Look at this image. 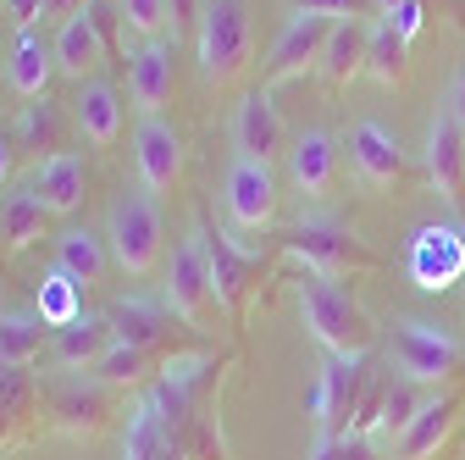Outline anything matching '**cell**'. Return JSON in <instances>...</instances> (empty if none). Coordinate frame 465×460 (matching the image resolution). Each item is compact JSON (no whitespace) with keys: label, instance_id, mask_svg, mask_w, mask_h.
<instances>
[{"label":"cell","instance_id":"cell-1","mask_svg":"<svg viewBox=\"0 0 465 460\" xmlns=\"http://www.w3.org/2000/svg\"><path fill=\"white\" fill-rule=\"evenodd\" d=\"M222 377L227 355H172L139 394L189 460H232L222 433Z\"/></svg>","mask_w":465,"mask_h":460},{"label":"cell","instance_id":"cell-2","mask_svg":"<svg viewBox=\"0 0 465 460\" xmlns=\"http://www.w3.org/2000/svg\"><path fill=\"white\" fill-rule=\"evenodd\" d=\"M300 316L327 355H371L377 344V322L338 277H322V272L300 277Z\"/></svg>","mask_w":465,"mask_h":460},{"label":"cell","instance_id":"cell-3","mask_svg":"<svg viewBox=\"0 0 465 460\" xmlns=\"http://www.w3.org/2000/svg\"><path fill=\"white\" fill-rule=\"evenodd\" d=\"M194 50H200L205 89L239 84L250 67V6L244 0H205L200 28H194Z\"/></svg>","mask_w":465,"mask_h":460},{"label":"cell","instance_id":"cell-4","mask_svg":"<svg viewBox=\"0 0 465 460\" xmlns=\"http://www.w3.org/2000/svg\"><path fill=\"white\" fill-rule=\"evenodd\" d=\"M105 250H111L116 272H128V277H150L161 266L166 227H161V211H155L150 195L123 189L105 205Z\"/></svg>","mask_w":465,"mask_h":460},{"label":"cell","instance_id":"cell-5","mask_svg":"<svg viewBox=\"0 0 465 460\" xmlns=\"http://www.w3.org/2000/svg\"><path fill=\"white\" fill-rule=\"evenodd\" d=\"M282 250L294 261H305V272H322V277H361V272L382 266V255L366 239H355L349 227H338V222H300V227H288Z\"/></svg>","mask_w":465,"mask_h":460},{"label":"cell","instance_id":"cell-6","mask_svg":"<svg viewBox=\"0 0 465 460\" xmlns=\"http://www.w3.org/2000/svg\"><path fill=\"white\" fill-rule=\"evenodd\" d=\"M366 383H371L366 355H327V366H322V377H316V394H311V416H316V433H322V438L355 433Z\"/></svg>","mask_w":465,"mask_h":460},{"label":"cell","instance_id":"cell-7","mask_svg":"<svg viewBox=\"0 0 465 460\" xmlns=\"http://www.w3.org/2000/svg\"><path fill=\"white\" fill-rule=\"evenodd\" d=\"M388 355H393V366H399V377H411V383H449L460 366H465V350L449 338V333H438V327H427V322H393L388 327Z\"/></svg>","mask_w":465,"mask_h":460},{"label":"cell","instance_id":"cell-8","mask_svg":"<svg viewBox=\"0 0 465 460\" xmlns=\"http://www.w3.org/2000/svg\"><path fill=\"white\" fill-rule=\"evenodd\" d=\"M116 416V388L100 377H62L45 388V427L73 433V438H94L105 433Z\"/></svg>","mask_w":465,"mask_h":460},{"label":"cell","instance_id":"cell-9","mask_svg":"<svg viewBox=\"0 0 465 460\" xmlns=\"http://www.w3.org/2000/svg\"><path fill=\"white\" fill-rule=\"evenodd\" d=\"M166 305L183 327H211L216 322V289H211V261H205V234H194L172 250V266H166Z\"/></svg>","mask_w":465,"mask_h":460},{"label":"cell","instance_id":"cell-10","mask_svg":"<svg viewBox=\"0 0 465 460\" xmlns=\"http://www.w3.org/2000/svg\"><path fill=\"white\" fill-rule=\"evenodd\" d=\"M105 50H111V17H105L100 0H89L78 17H67L62 28H55V67H62L67 78H78V84L100 78Z\"/></svg>","mask_w":465,"mask_h":460},{"label":"cell","instance_id":"cell-11","mask_svg":"<svg viewBox=\"0 0 465 460\" xmlns=\"http://www.w3.org/2000/svg\"><path fill=\"white\" fill-rule=\"evenodd\" d=\"M427 178L449 200V211L465 222V128L454 117V105H438V117L427 128Z\"/></svg>","mask_w":465,"mask_h":460},{"label":"cell","instance_id":"cell-12","mask_svg":"<svg viewBox=\"0 0 465 460\" xmlns=\"http://www.w3.org/2000/svg\"><path fill=\"white\" fill-rule=\"evenodd\" d=\"M411 277H416V289L427 295H443L449 283L465 277V234L460 227H443V222H427L416 227V239H411Z\"/></svg>","mask_w":465,"mask_h":460},{"label":"cell","instance_id":"cell-13","mask_svg":"<svg viewBox=\"0 0 465 460\" xmlns=\"http://www.w3.org/2000/svg\"><path fill=\"white\" fill-rule=\"evenodd\" d=\"M327 34H332V17L294 12V17H288V28L277 34V45H272L266 84H288V78L316 73V67H322V50H327Z\"/></svg>","mask_w":465,"mask_h":460},{"label":"cell","instance_id":"cell-14","mask_svg":"<svg viewBox=\"0 0 465 460\" xmlns=\"http://www.w3.org/2000/svg\"><path fill=\"white\" fill-rule=\"evenodd\" d=\"M200 234H205V261H211L216 305H222L232 322H244V300H250L255 277H261V255H255V250H232L227 234H211L205 222H200Z\"/></svg>","mask_w":465,"mask_h":460},{"label":"cell","instance_id":"cell-15","mask_svg":"<svg viewBox=\"0 0 465 460\" xmlns=\"http://www.w3.org/2000/svg\"><path fill=\"white\" fill-rule=\"evenodd\" d=\"M227 216L244 234H261V227L277 222V178L261 161H232L227 172Z\"/></svg>","mask_w":465,"mask_h":460},{"label":"cell","instance_id":"cell-16","mask_svg":"<svg viewBox=\"0 0 465 460\" xmlns=\"http://www.w3.org/2000/svg\"><path fill=\"white\" fill-rule=\"evenodd\" d=\"M232 145H239V161H261V166H272L282 155L288 128H282V117H277V105H272L266 89L239 100V111H232Z\"/></svg>","mask_w":465,"mask_h":460},{"label":"cell","instance_id":"cell-17","mask_svg":"<svg viewBox=\"0 0 465 460\" xmlns=\"http://www.w3.org/2000/svg\"><path fill=\"white\" fill-rule=\"evenodd\" d=\"M134 155H139V178L150 195H166L183 178V139L172 134L161 117H139L134 128Z\"/></svg>","mask_w":465,"mask_h":460},{"label":"cell","instance_id":"cell-18","mask_svg":"<svg viewBox=\"0 0 465 460\" xmlns=\"http://www.w3.org/2000/svg\"><path fill=\"white\" fill-rule=\"evenodd\" d=\"M55 73H62V67H55V39H45L34 23H23L17 39H12V55H6V84H12V95H23V100L50 95V78Z\"/></svg>","mask_w":465,"mask_h":460},{"label":"cell","instance_id":"cell-19","mask_svg":"<svg viewBox=\"0 0 465 460\" xmlns=\"http://www.w3.org/2000/svg\"><path fill=\"white\" fill-rule=\"evenodd\" d=\"M111 327L123 344H139V350H155V355H183L178 350V327H172V305H144V300H116L111 311Z\"/></svg>","mask_w":465,"mask_h":460},{"label":"cell","instance_id":"cell-20","mask_svg":"<svg viewBox=\"0 0 465 460\" xmlns=\"http://www.w3.org/2000/svg\"><path fill=\"white\" fill-rule=\"evenodd\" d=\"M28 189L45 200V211H50V216H73V211L84 205V189H89V166H84V155L62 150V155H50V161H39V166H34Z\"/></svg>","mask_w":465,"mask_h":460},{"label":"cell","instance_id":"cell-21","mask_svg":"<svg viewBox=\"0 0 465 460\" xmlns=\"http://www.w3.org/2000/svg\"><path fill=\"white\" fill-rule=\"evenodd\" d=\"M128 95L144 117H161V105L172 100V45L166 39H144L128 55Z\"/></svg>","mask_w":465,"mask_h":460},{"label":"cell","instance_id":"cell-22","mask_svg":"<svg viewBox=\"0 0 465 460\" xmlns=\"http://www.w3.org/2000/svg\"><path fill=\"white\" fill-rule=\"evenodd\" d=\"M45 411V388L28 377V366H0V449L28 438Z\"/></svg>","mask_w":465,"mask_h":460},{"label":"cell","instance_id":"cell-23","mask_svg":"<svg viewBox=\"0 0 465 460\" xmlns=\"http://www.w3.org/2000/svg\"><path fill=\"white\" fill-rule=\"evenodd\" d=\"M460 411H465V394H438V399H427L421 416L399 433V460H432V455L449 444Z\"/></svg>","mask_w":465,"mask_h":460},{"label":"cell","instance_id":"cell-24","mask_svg":"<svg viewBox=\"0 0 465 460\" xmlns=\"http://www.w3.org/2000/svg\"><path fill=\"white\" fill-rule=\"evenodd\" d=\"M116 344V327H111V316H78V322H67V327H50V361L55 366H67V372H89L105 350Z\"/></svg>","mask_w":465,"mask_h":460},{"label":"cell","instance_id":"cell-25","mask_svg":"<svg viewBox=\"0 0 465 460\" xmlns=\"http://www.w3.org/2000/svg\"><path fill=\"white\" fill-rule=\"evenodd\" d=\"M73 128L89 139V145H116V134H123V100H116V89L105 78H89L78 84L73 95Z\"/></svg>","mask_w":465,"mask_h":460},{"label":"cell","instance_id":"cell-26","mask_svg":"<svg viewBox=\"0 0 465 460\" xmlns=\"http://www.w3.org/2000/svg\"><path fill=\"white\" fill-rule=\"evenodd\" d=\"M349 161H355V172H361L371 189H388V184L404 178V155H399L393 134L377 128V123H361L355 134H349Z\"/></svg>","mask_w":465,"mask_h":460},{"label":"cell","instance_id":"cell-27","mask_svg":"<svg viewBox=\"0 0 465 460\" xmlns=\"http://www.w3.org/2000/svg\"><path fill=\"white\" fill-rule=\"evenodd\" d=\"M332 172H338V150H332V139L322 128H311V134H300L294 145H288V178H294V189L305 200L332 189Z\"/></svg>","mask_w":465,"mask_h":460},{"label":"cell","instance_id":"cell-28","mask_svg":"<svg viewBox=\"0 0 465 460\" xmlns=\"http://www.w3.org/2000/svg\"><path fill=\"white\" fill-rule=\"evenodd\" d=\"M17 145L23 150H34V161H50V155H62L67 150V111H62V100H50V95H39V100H28L23 111H17Z\"/></svg>","mask_w":465,"mask_h":460},{"label":"cell","instance_id":"cell-29","mask_svg":"<svg viewBox=\"0 0 465 460\" xmlns=\"http://www.w3.org/2000/svg\"><path fill=\"white\" fill-rule=\"evenodd\" d=\"M366 45H371V28H366V23H355V17L332 23L327 50H322V67H316V73H322L332 89H343L349 78H361V73H366Z\"/></svg>","mask_w":465,"mask_h":460},{"label":"cell","instance_id":"cell-30","mask_svg":"<svg viewBox=\"0 0 465 460\" xmlns=\"http://www.w3.org/2000/svg\"><path fill=\"white\" fill-rule=\"evenodd\" d=\"M123 460H189V455H183V444H178V438H172V433L161 427V416H155V411L144 405V399H139V405L128 411Z\"/></svg>","mask_w":465,"mask_h":460},{"label":"cell","instance_id":"cell-31","mask_svg":"<svg viewBox=\"0 0 465 460\" xmlns=\"http://www.w3.org/2000/svg\"><path fill=\"white\" fill-rule=\"evenodd\" d=\"M50 350L39 311H0V366H34Z\"/></svg>","mask_w":465,"mask_h":460},{"label":"cell","instance_id":"cell-32","mask_svg":"<svg viewBox=\"0 0 465 460\" xmlns=\"http://www.w3.org/2000/svg\"><path fill=\"white\" fill-rule=\"evenodd\" d=\"M366 78H377V84H404L411 78V39H404L388 17L382 23H371V45H366Z\"/></svg>","mask_w":465,"mask_h":460},{"label":"cell","instance_id":"cell-33","mask_svg":"<svg viewBox=\"0 0 465 460\" xmlns=\"http://www.w3.org/2000/svg\"><path fill=\"white\" fill-rule=\"evenodd\" d=\"M55 266L73 272L78 283H100L105 266H111V250H105V234H89V227H67L55 239Z\"/></svg>","mask_w":465,"mask_h":460},{"label":"cell","instance_id":"cell-34","mask_svg":"<svg viewBox=\"0 0 465 460\" xmlns=\"http://www.w3.org/2000/svg\"><path fill=\"white\" fill-rule=\"evenodd\" d=\"M45 222H50V211H45V200L34 189L6 195V200H0V245H6V250H28L45 234Z\"/></svg>","mask_w":465,"mask_h":460},{"label":"cell","instance_id":"cell-35","mask_svg":"<svg viewBox=\"0 0 465 460\" xmlns=\"http://www.w3.org/2000/svg\"><path fill=\"white\" fill-rule=\"evenodd\" d=\"M155 366H166V355L139 350V344H123V338H116L111 350L89 366V377H100V383H111V388H134V383H144Z\"/></svg>","mask_w":465,"mask_h":460},{"label":"cell","instance_id":"cell-36","mask_svg":"<svg viewBox=\"0 0 465 460\" xmlns=\"http://www.w3.org/2000/svg\"><path fill=\"white\" fill-rule=\"evenodd\" d=\"M78 289H84V283H78L73 272L50 266V272L39 277V289H34V311H39V322H45V327H67V322H78V316H84Z\"/></svg>","mask_w":465,"mask_h":460},{"label":"cell","instance_id":"cell-37","mask_svg":"<svg viewBox=\"0 0 465 460\" xmlns=\"http://www.w3.org/2000/svg\"><path fill=\"white\" fill-rule=\"evenodd\" d=\"M421 405H427V394H421V383H411V377H399V383H388V399H382V433H404L416 416H421Z\"/></svg>","mask_w":465,"mask_h":460},{"label":"cell","instance_id":"cell-38","mask_svg":"<svg viewBox=\"0 0 465 460\" xmlns=\"http://www.w3.org/2000/svg\"><path fill=\"white\" fill-rule=\"evenodd\" d=\"M116 23L134 39H161L172 28V12H166V0H116Z\"/></svg>","mask_w":465,"mask_h":460},{"label":"cell","instance_id":"cell-39","mask_svg":"<svg viewBox=\"0 0 465 460\" xmlns=\"http://www.w3.org/2000/svg\"><path fill=\"white\" fill-rule=\"evenodd\" d=\"M294 12H316V17H332V23H343V17L366 23V17L382 12V6H377V0H294Z\"/></svg>","mask_w":465,"mask_h":460},{"label":"cell","instance_id":"cell-40","mask_svg":"<svg viewBox=\"0 0 465 460\" xmlns=\"http://www.w3.org/2000/svg\"><path fill=\"white\" fill-rule=\"evenodd\" d=\"M311 460H377V449L366 433H343V438H322Z\"/></svg>","mask_w":465,"mask_h":460},{"label":"cell","instance_id":"cell-41","mask_svg":"<svg viewBox=\"0 0 465 460\" xmlns=\"http://www.w3.org/2000/svg\"><path fill=\"white\" fill-rule=\"evenodd\" d=\"M382 399H388V377H377L371 372V383H366V399H361V416H355V433H382Z\"/></svg>","mask_w":465,"mask_h":460},{"label":"cell","instance_id":"cell-42","mask_svg":"<svg viewBox=\"0 0 465 460\" xmlns=\"http://www.w3.org/2000/svg\"><path fill=\"white\" fill-rule=\"evenodd\" d=\"M388 23H393L404 39H416V34L427 28V6H421V0H404V6H393V12H388Z\"/></svg>","mask_w":465,"mask_h":460},{"label":"cell","instance_id":"cell-43","mask_svg":"<svg viewBox=\"0 0 465 460\" xmlns=\"http://www.w3.org/2000/svg\"><path fill=\"white\" fill-rule=\"evenodd\" d=\"M200 6H205V0H166V12H172V39H178V34H189V28H200Z\"/></svg>","mask_w":465,"mask_h":460},{"label":"cell","instance_id":"cell-44","mask_svg":"<svg viewBox=\"0 0 465 460\" xmlns=\"http://www.w3.org/2000/svg\"><path fill=\"white\" fill-rule=\"evenodd\" d=\"M89 6V0H39V23H55V28H62L67 17H78Z\"/></svg>","mask_w":465,"mask_h":460},{"label":"cell","instance_id":"cell-45","mask_svg":"<svg viewBox=\"0 0 465 460\" xmlns=\"http://www.w3.org/2000/svg\"><path fill=\"white\" fill-rule=\"evenodd\" d=\"M17 134L12 128H0V195H6V184H12V172H17Z\"/></svg>","mask_w":465,"mask_h":460},{"label":"cell","instance_id":"cell-46","mask_svg":"<svg viewBox=\"0 0 465 460\" xmlns=\"http://www.w3.org/2000/svg\"><path fill=\"white\" fill-rule=\"evenodd\" d=\"M449 105H454V117H460V128H465V73H460V84H454V95H449Z\"/></svg>","mask_w":465,"mask_h":460},{"label":"cell","instance_id":"cell-47","mask_svg":"<svg viewBox=\"0 0 465 460\" xmlns=\"http://www.w3.org/2000/svg\"><path fill=\"white\" fill-rule=\"evenodd\" d=\"M377 6H382V12H393V6H404V0H377Z\"/></svg>","mask_w":465,"mask_h":460}]
</instances>
